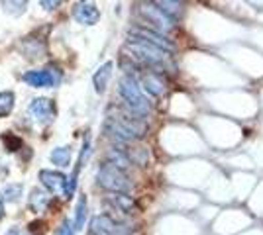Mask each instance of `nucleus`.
Masks as SVG:
<instances>
[{
    "label": "nucleus",
    "mask_w": 263,
    "mask_h": 235,
    "mask_svg": "<svg viewBox=\"0 0 263 235\" xmlns=\"http://www.w3.org/2000/svg\"><path fill=\"white\" fill-rule=\"evenodd\" d=\"M118 92H120L122 100L126 104V110L132 112L134 116H138V118H142L145 114H149L152 110V106H149V102L147 98L143 96V90L142 87L136 82V78L134 77H124L120 80V87H118Z\"/></svg>",
    "instance_id": "f257e3e1"
},
{
    "label": "nucleus",
    "mask_w": 263,
    "mask_h": 235,
    "mask_svg": "<svg viewBox=\"0 0 263 235\" xmlns=\"http://www.w3.org/2000/svg\"><path fill=\"white\" fill-rule=\"evenodd\" d=\"M126 49L132 53V59H136L142 65H149V67H157L167 59V53L163 49L147 44L143 39H138V37H130L128 44H126Z\"/></svg>",
    "instance_id": "f03ea898"
},
{
    "label": "nucleus",
    "mask_w": 263,
    "mask_h": 235,
    "mask_svg": "<svg viewBox=\"0 0 263 235\" xmlns=\"http://www.w3.org/2000/svg\"><path fill=\"white\" fill-rule=\"evenodd\" d=\"M97 180H99V184L102 188L114 192V194H126V192L132 190V182L128 179V175L122 168L114 167L110 163H104L100 167Z\"/></svg>",
    "instance_id": "7ed1b4c3"
},
{
    "label": "nucleus",
    "mask_w": 263,
    "mask_h": 235,
    "mask_svg": "<svg viewBox=\"0 0 263 235\" xmlns=\"http://www.w3.org/2000/svg\"><path fill=\"white\" fill-rule=\"evenodd\" d=\"M128 35H130V37H138V39H143V41H147V44L155 45V47L163 49L165 53H169V51L175 49L173 41H171L167 35L159 34V32H155V30H152V28H145V26H134Z\"/></svg>",
    "instance_id": "20e7f679"
},
{
    "label": "nucleus",
    "mask_w": 263,
    "mask_h": 235,
    "mask_svg": "<svg viewBox=\"0 0 263 235\" xmlns=\"http://www.w3.org/2000/svg\"><path fill=\"white\" fill-rule=\"evenodd\" d=\"M140 12L143 14V18L147 20L149 24H154V28L152 30H155V32H171L173 28H175V20H171L165 12H161L157 6H155V2H147V4H142V8H140Z\"/></svg>",
    "instance_id": "39448f33"
},
{
    "label": "nucleus",
    "mask_w": 263,
    "mask_h": 235,
    "mask_svg": "<svg viewBox=\"0 0 263 235\" xmlns=\"http://www.w3.org/2000/svg\"><path fill=\"white\" fill-rule=\"evenodd\" d=\"M24 80L33 87V89H45V87H55L61 80V73L57 69H45V71H28L24 75Z\"/></svg>",
    "instance_id": "423d86ee"
},
{
    "label": "nucleus",
    "mask_w": 263,
    "mask_h": 235,
    "mask_svg": "<svg viewBox=\"0 0 263 235\" xmlns=\"http://www.w3.org/2000/svg\"><path fill=\"white\" fill-rule=\"evenodd\" d=\"M28 112H30V116H32L33 120H37V122H42V123H47L55 118V104H53V100H49V98H35V100L28 106Z\"/></svg>",
    "instance_id": "0eeeda50"
},
{
    "label": "nucleus",
    "mask_w": 263,
    "mask_h": 235,
    "mask_svg": "<svg viewBox=\"0 0 263 235\" xmlns=\"http://www.w3.org/2000/svg\"><path fill=\"white\" fill-rule=\"evenodd\" d=\"M40 180L44 182V186L49 192H53L57 196H65L67 198V177L63 173L57 170H42Z\"/></svg>",
    "instance_id": "6e6552de"
},
{
    "label": "nucleus",
    "mask_w": 263,
    "mask_h": 235,
    "mask_svg": "<svg viewBox=\"0 0 263 235\" xmlns=\"http://www.w3.org/2000/svg\"><path fill=\"white\" fill-rule=\"evenodd\" d=\"M73 18L83 26H92L99 22L100 12L97 4H92V2H77L73 6Z\"/></svg>",
    "instance_id": "1a4fd4ad"
},
{
    "label": "nucleus",
    "mask_w": 263,
    "mask_h": 235,
    "mask_svg": "<svg viewBox=\"0 0 263 235\" xmlns=\"http://www.w3.org/2000/svg\"><path fill=\"white\" fill-rule=\"evenodd\" d=\"M122 229H126V227H120L106 213L92 218V222H90V233L95 235H118Z\"/></svg>",
    "instance_id": "9d476101"
},
{
    "label": "nucleus",
    "mask_w": 263,
    "mask_h": 235,
    "mask_svg": "<svg viewBox=\"0 0 263 235\" xmlns=\"http://www.w3.org/2000/svg\"><path fill=\"white\" fill-rule=\"evenodd\" d=\"M106 204H110L116 212H122V213L136 212V204H134V200H132L128 194H112V196H108Z\"/></svg>",
    "instance_id": "9b49d317"
},
{
    "label": "nucleus",
    "mask_w": 263,
    "mask_h": 235,
    "mask_svg": "<svg viewBox=\"0 0 263 235\" xmlns=\"http://www.w3.org/2000/svg\"><path fill=\"white\" fill-rule=\"evenodd\" d=\"M142 90H145L152 96H161L165 92V84L157 75L149 73V75H143L142 77Z\"/></svg>",
    "instance_id": "f8f14e48"
},
{
    "label": "nucleus",
    "mask_w": 263,
    "mask_h": 235,
    "mask_svg": "<svg viewBox=\"0 0 263 235\" xmlns=\"http://www.w3.org/2000/svg\"><path fill=\"white\" fill-rule=\"evenodd\" d=\"M110 77H112V63L108 61V63H104V65L95 73V77H92L95 89H97L99 94H102V92L106 90V87H108V82H110Z\"/></svg>",
    "instance_id": "ddd939ff"
},
{
    "label": "nucleus",
    "mask_w": 263,
    "mask_h": 235,
    "mask_svg": "<svg viewBox=\"0 0 263 235\" xmlns=\"http://www.w3.org/2000/svg\"><path fill=\"white\" fill-rule=\"evenodd\" d=\"M51 163L53 165H59V167H67L71 163V147H57L51 151Z\"/></svg>",
    "instance_id": "4468645a"
},
{
    "label": "nucleus",
    "mask_w": 263,
    "mask_h": 235,
    "mask_svg": "<svg viewBox=\"0 0 263 235\" xmlns=\"http://www.w3.org/2000/svg\"><path fill=\"white\" fill-rule=\"evenodd\" d=\"M155 6L159 8L161 12H165L171 20H175L177 16L183 12V4H179V2H169V0H163V2H155Z\"/></svg>",
    "instance_id": "2eb2a0df"
},
{
    "label": "nucleus",
    "mask_w": 263,
    "mask_h": 235,
    "mask_svg": "<svg viewBox=\"0 0 263 235\" xmlns=\"http://www.w3.org/2000/svg\"><path fill=\"white\" fill-rule=\"evenodd\" d=\"M47 200H49L47 192L33 190L32 196H30V206H32V210H35V212H44L45 206H47Z\"/></svg>",
    "instance_id": "dca6fc26"
},
{
    "label": "nucleus",
    "mask_w": 263,
    "mask_h": 235,
    "mask_svg": "<svg viewBox=\"0 0 263 235\" xmlns=\"http://www.w3.org/2000/svg\"><path fill=\"white\" fill-rule=\"evenodd\" d=\"M14 108V92H0V118H6Z\"/></svg>",
    "instance_id": "f3484780"
},
{
    "label": "nucleus",
    "mask_w": 263,
    "mask_h": 235,
    "mask_svg": "<svg viewBox=\"0 0 263 235\" xmlns=\"http://www.w3.org/2000/svg\"><path fill=\"white\" fill-rule=\"evenodd\" d=\"M85 218H87V198L81 196L77 204V213H75V229H81L85 225Z\"/></svg>",
    "instance_id": "a211bd4d"
},
{
    "label": "nucleus",
    "mask_w": 263,
    "mask_h": 235,
    "mask_svg": "<svg viewBox=\"0 0 263 235\" xmlns=\"http://www.w3.org/2000/svg\"><path fill=\"white\" fill-rule=\"evenodd\" d=\"M130 159L132 163H136V165H147V161H149V151L147 149H143V147H136L134 151L130 149Z\"/></svg>",
    "instance_id": "6ab92c4d"
},
{
    "label": "nucleus",
    "mask_w": 263,
    "mask_h": 235,
    "mask_svg": "<svg viewBox=\"0 0 263 235\" xmlns=\"http://www.w3.org/2000/svg\"><path fill=\"white\" fill-rule=\"evenodd\" d=\"M20 194H22V184H10V186H6L4 192H2V196H4V200H18L20 198Z\"/></svg>",
    "instance_id": "aec40b11"
},
{
    "label": "nucleus",
    "mask_w": 263,
    "mask_h": 235,
    "mask_svg": "<svg viewBox=\"0 0 263 235\" xmlns=\"http://www.w3.org/2000/svg\"><path fill=\"white\" fill-rule=\"evenodd\" d=\"M2 8L4 12H8V14H22L26 10V2H2Z\"/></svg>",
    "instance_id": "412c9836"
},
{
    "label": "nucleus",
    "mask_w": 263,
    "mask_h": 235,
    "mask_svg": "<svg viewBox=\"0 0 263 235\" xmlns=\"http://www.w3.org/2000/svg\"><path fill=\"white\" fill-rule=\"evenodd\" d=\"M2 141H4V145H6L8 151H18V147L22 145V141H20L16 135H10V134L4 135V137H2Z\"/></svg>",
    "instance_id": "4be33fe9"
},
{
    "label": "nucleus",
    "mask_w": 263,
    "mask_h": 235,
    "mask_svg": "<svg viewBox=\"0 0 263 235\" xmlns=\"http://www.w3.org/2000/svg\"><path fill=\"white\" fill-rule=\"evenodd\" d=\"M30 227V231L32 233H35V235H44L45 233V222H42V220H35V222H32V224L28 225Z\"/></svg>",
    "instance_id": "5701e85b"
},
{
    "label": "nucleus",
    "mask_w": 263,
    "mask_h": 235,
    "mask_svg": "<svg viewBox=\"0 0 263 235\" xmlns=\"http://www.w3.org/2000/svg\"><path fill=\"white\" fill-rule=\"evenodd\" d=\"M57 235H75V233H73V227H71V224H69L67 220H63V224L59 225Z\"/></svg>",
    "instance_id": "b1692460"
},
{
    "label": "nucleus",
    "mask_w": 263,
    "mask_h": 235,
    "mask_svg": "<svg viewBox=\"0 0 263 235\" xmlns=\"http://www.w3.org/2000/svg\"><path fill=\"white\" fill-rule=\"evenodd\" d=\"M40 4H42L44 8H47V10H53V8H57V6L61 4V2H59V0H55V2H47V0H42Z\"/></svg>",
    "instance_id": "393cba45"
},
{
    "label": "nucleus",
    "mask_w": 263,
    "mask_h": 235,
    "mask_svg": "<svg viewBox=\"0 0 263 235\" xmlns=\"http://www.w3.org/2000/svg\"><path fill=\"white\" fill-rule=\"evenodd\" d=\"M2 216H4V208H2V202H0V220H2Z\"/></svg>",
    "instance_id": "a878e982"
},
{
    "label": "nucleus",
    "mask_w": 263,
    "mask_h": 235,
    "mask_svg": "<svg viewBox=\"0 0 263 235\" xmlns=\"http://www.w3.org/2000/svg\"><path fill=\"white\" fill-rule=\"evenodd\" d=\"M88 235H95V233H88Z\"/></svg>",
    "instance_id": "bb28decb"
}]
</instances>
